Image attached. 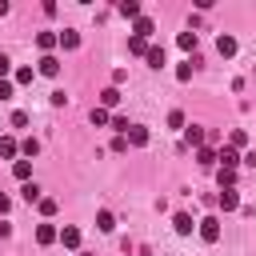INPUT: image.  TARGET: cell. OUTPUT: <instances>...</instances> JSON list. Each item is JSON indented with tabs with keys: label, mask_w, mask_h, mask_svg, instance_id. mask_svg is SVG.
I'll use <instances>...</instances> for the list:
<instances>
[{
	"label": "cell",
	"mask_w": 256,
	"mask_h": 256,
	"mask_svg": "<svg viewBox=\"0 0 256 256\" xmlns=\"http://www.w3.org/2000/svg\"><path fill=\"white\" fill-rule=\"evenodd\" d=\"M196 228H200V240H208V244H216V240H220V220H216V216L196 220Z\"/></svg>",
	"instance_id": "obj_1"
},
{
	"label": "cell",
	"mask_w": 256,
	"mask_h": 256,
	"mask_svg": "<svg viewBox=\"0 0 256 256\" xmlns=\"http://www.w3.org/2000/svg\"><path fill=\"white\" fill-rule=\"evenodd\" d=\"M204 140H208V132H204V128H196V124H192V128H184V148H204Z\"/></svg>",
	"instance_id": "obj_2"
},
{
	"label": "cell",
	"mask_w": 256,
	"mask_h": 256,
	"mask_svg": "<svg viewBox=\"0 0 256 256\" xmlns=\"http://www.w3.org/2000/svg\"><path fill=\"white\" fill-rule=\"evenodd\" d=\"M216 160H220V168H240V152H236L232 144H224V148L216 152Z\"/></svg>",
	"instance_id": "obj_3"
},
{
	"label": "cell",
	"mask_w": 256,
	"mask_h": 256,
	"mask_svg": "<svg viewBox=\"0 0 256 256\" xmlns=\"http://www.w3.org/2000/svg\"><path fill=\"white\" fill-rule=\"evenodd\" d=\"M216 204H220L224 212H236V208H240V196H236V188H220V196H216Z\"/></svg>",
	"instance_id": "obj_4"
},
{
	"label": "cell",
	"mask_w": 256,
	"mask_h": 256,
	"mask_svg": "<svg viewBox=\"0 0 256 256\" xmlns=\"http://www.w3.org/2000/svg\"><path fill=\"white\" fill-rule=\"evenodd\" d=\"M124 140H128V144H132V148H144V144H148V128H144V124H132V128H128V136H124Z\"/></svg>",
	"instance_id": "obj_5"
},
{
	"label": "cell",
	"mask_w": 256,
	"mask_h": 256,
	"mask_svg": "<svg viewBox=\"0 0 256 256\" xmlns=\"http://www.w3.org/2000/svg\"><path fill=\"white\" fill-rule=\"evenodd\" d=\"M56 44H60V36H56V32H40V36H36V48H40L44 56H52V48H56Z\"/></svg>",
	"instance_id": "obj_6"
},
{
	"label": "cell",
	"mask_w": 256,
	"mask_h": 256,
	"mask_svg": "<svg viewBox=\"0 0 256 256\" xmlns=\"http://www.w3.org/2000/svg\"><path fill=\"white\" fill-rule=\"evenodd\" d=\"M36 72H40V76H60V60H56V56H40Z\"/></svg>",
	"instance_id": "obj_7"
},
{
	"label": "cell",
	"mask_w": 256,
	"mask_h": 256,
	"mask_svg": "<svg viewBox=\"0 0 256 256\" xmlns=\"http://www.w3.org/2000/svg\"><path fill=\"white\" fill-rule=\"evenodd\" d=\"M216 52H220V56H236V36L220 32V40H216Z\"/></svg>",
	"instance_id": "obj_8"
},
{
	"label": "cell",
	"mask_w": 256,
	"mask_h": 256,
	"mask_svg": "<svg viewBox=\"0 0 256 256\" xmlns=\"http://www.w3.org/2000/svg\"><path fill=\"white\" fill-rule=\"evenodd\" d=\"M12 176H16L20 184H28V180H32V160H16V164H12Z\"/></svg>",
	"instance_id": "obj_9"
},
{
	"label": "cell",
	"mask_w": 256,
	"mask_h": 256,
	"mask_svg": "<svg viewBox=\"0 0 256 256\" xmlns=\"http://www.w3.org/2000/svg\"><path fill=\"white\" fill-rule=\"evenodd\" d=\"M52 240H60V232L52 224H36V244H52Z\"/></svg>",
	"instance_id": "obj_10"
},
{
	"label": "cell",
	"mask_w": 256,
	"mask_h": 256,
	"mask_svg": "<svg viewBox=\"0 0 256 256\" xmlns=\"http://www.w3.org/2000/svg\"><path fill=\"white\" fill-rule=\"evenodd\" d=\"M60 244H64V248H80V228H72V224L60 228Z\"/></svg>",
	"instance_id": "obj_11"
},
{
	"label": "cell",
	"mask_w": 256,
	"mask_h": 256,
	"mask_svg": "<svg viewBox=\"0 0 256 256\" xmlns=\"http://www.w3.org/2000/svg\"><path fill=\"white\" fill-rule=\"evenodd\" d=\"M196 64H200V56H192V60H184L180 68H176V80L184 84V80H192V72H196Z\"/></svg>",
	"instance_id": "obj_12"
},
{
	"label": "cell",
	"mask_w": 256,
	"mask_h": 256,
	"mask_svg": "<svg viewBox=\"0 0 256 256\" xmlns=\"http://www.w3.org/2000/svg\"><path fill=\"white\" fill-rule=\"evenodd\" d=\"M196 164L200 168H216V148H196Z\"/></svg>",
	"instance_id": "obj_13"
},
{
	"label": "cell",
	"mask_w": 256,
	"mask_h": 256,
	"mask_svg": "<svg viewBox=\"0 0 256 256\" xmlns=\"http://www.w3.org/2000/svg\"><path fill=\"white\" fill-rule=\"evenodd\" d=\"M216 180H220V188H236V168H220L216 164Z\"/></svg>",
	"instance_id": "obj_14"
},
{
	"label": "cell",
	"mask_w": 256,
	"mask_h": 256,
	"mask_svg": "<svg viewBox=\"0 0 256 256\" xmlns=\"http://www.w3.org/2000/svg\"><path fill=\"white\" fill-rule=\"evenodd\" d=\"M20 196H24L28 204H40V200H44V196H40V184H36V180H28V184L20 188Z\"/></svg>",
	"instance_id": "obj_15"
},
{
	"label": "cell",
	"mask_w": 256,
	"mask_h": 256,
	"mask_svg": "<svg viewBox=\"0 0 256 256\" xmlns=\"http://www.w3.org/2000/svg\"><path fill=\"white\" fill-rule=\"evenodd\" d=\"M172 224H176V232H180V236H188V232H192V228H196V224H192V216H188V212H176V216H172Z\"/></svg>",
	"instance_id": "obj_16"
},
{
	"label": "cell",
	"mask_w": 256,
	"mask_h": 256,
	"mask_svg": "<svg viewBox=\"0 0 256 256\" xmlns=\"http://www.w3.org/2000/svg\"><path fill=\"white\" fill-rule=\"evenodd\" d=\"M120 16H128V20H140V4L136 0H120V8H116Z\"/></svg>",
	"instance_id": "obj_17"
},
{
	"label": "cell",
	"mask_w": 256,
	"mask_h": 256,
	"mask_svg": "<svg viewBox=\"0 0 256 256\" xmlns=\"http://www.w3.org/2000/svg\"><path fill=\"white\" fill-rule=\"evenodd\" d=\"M132 36H140V40H148V36H152V20H148V16H140V20L132 24Z\"/></svg>",
	"instance_id": "obj_18"
},
{
	"label": "cell",
	"mask_w": 256,
	"mask_h": 256,
	"mask_svg": "<svg viewBox=\"0 0 256 256\" xmlns=\"http://www.w3.org/2000/svg\"><path fill=\"white\" fill-rule=\"evenodd\" d=\"M176 44H180L184 52H192V56H196V32H192V28H188V32H180V36H176Z\"/></svg>",
	"instance_id": "obj_19"
},
{
	"label": "cell",
	"mask_w": 256,
	"mask_h": 256,
	"mask_svg": "<svg viewBox=\"0 0 256 256\" xmlns=\"http://www.w3.org/2000/svg\"><path fill=\"white\" fill-rule=\"evenodd\" d=\"M16 152H20V144H16L12 136H0V156H4V160H12Z\"/></svg>",
	"instance_id": "obj_20"
},
{
	"label": "cell",
	"mask_w": 256,
	"mask_h": 256,
	"mask_svg": "<svg viewBox=\"0 0 256 256\" xmlns=\"http://www.w3.org/2000/svg\"><path fill=\"white\" fill-rule=\"evenodd\" d=\"M60 44H64L68 52H72V48H80V32H72V28H64V32H60Z\"/></svg>",
	"instance_id": "obj_21"
},
{
	"label": "cell",
	"mask_w": 256,
	"mask_h": 256,
	"mask_svg": "<svg viewBox=\"0 0 256 256\" xmlns=\"http://www.w3.org/2000/svg\"><path fill=\"white\" fill-rule=\"evenodd\" d=\"M148 40H140V36H128V52H136V56H148Z\"/></svg>",
	"instance_id": "obj_22"
},
{
	"label": "cell",
	"mask_w": 256,
	"mask_h": 256,
	"mask_svg": "<svg viewBox=\"0 0 256 256\" xmlns=\"http://www.w3.org/2000/svg\"><path fill=\"white\" fill-rule=\"evenodd\" d=\"M144 60H148V64H152V68H164V48H160V44H152V48H148V56H144Z\"/></svg>",
	"instance_id": "obj_23"
},
{
	"label": "cell",
	"mask_w": 256,
	"mask_h": 256,
	"mask_svg": "<svg viewBox=\"0 0 256 256\" xmlns=\"http://www.w3.org/2000/svg\"><path fill=\"white\" fill-rule=\"evenodd\" d=\"M112 104H120V88H104L100 92V108H112Z\"/></svg>",
	"instance_id": "obj_24"
},
{
	"label": "cell",
	"mask_w": 256,
	"mask_h": 256,
	"mask_svg": "<svg viewBox=\"0 0 256 256\" xmlns=\"http://www.w3.org/2000/svg\"><path fill=\"white\" fill-rule=\"evenodd\" d=\"M228 144H232V148L240 152V148L248 144V132H244V128H232V136H228Z\"/></svg>",
	"instance_id": "obj_25"
},
{
	"label": "cell",
	"mask_w": 256,
	"mask_h": 256,
	"mask_svg": "<svg viewBox=\"0 0 256 256\" xmlns=\"http://www.w3.org/2000/svg\"><path fill=\"white\" fill-rule=\"evenodd\" d=\"M96 228H100V232H112V228H116L112 212H96Z\"/></svg>",
	"instance_id": "obj_26"
},
{
	"label": "cell",
	"mask_w": 256,
	"mask_h": 256,
	"mask_svg": "<svg viewBox=\"0 0 256 256\" xmlns=\"http://www.w3.org/2000/svg\"><path fill=\"white\" fill-rule=\"evenodd\" d=\"M88 120H92L96 128H100V124H112V116H108V108H92V116H88Z\"/></svg>",
	"instance_id": "obj_27"
},
{
	"label": "cell",
	"mask_w": 256,
	"mask_h": 256,
	"mask_svg": "<svg viewBox=\"0 0 256 256\" xmlns=\"http://www.w3.org/2000/svg\"><path fill=\"white\" fill-rule=\"evenodd\" d=\"M20 152H24V156H28V160H32V156H36V152H40V140H36V136H28V140H24V144H20Z\"/></svg>",
	"instance_id": "obj_28"
},
{
	"label": "cell",
	"mask_w": 256,
	"mask_h": 256,
	"mask_svg": "<svg viewBox=\"0 0 256 256\" xmlns=\"http://www.w3.org/2000/svg\"><path fill=\"white\" fill-rule=\"evenodd\" d=\"M32 76H36V68H28V64L16 68V84H32Z\"/></svg>",
	"instance_id": "obj_29"
},
{
	"label": "cell",
	"mask_w": 256,
	"mask_h": 256,
	"mask_svg": "<svg viewBox=\"0 0 256 256\" xmlns=\"http://www.w3.org/2000/svg\"><path fill=\"white\" fill-rule=\"evenodd\" d=\"M168 128H184V112H180V108L168 112Z\"/></svg>",
	"instance_id": "obj_30"
},
{
	"label": "cell",
	"mask_w": 256,
	"mask_h": 256,
	"mask_svg": "<svg viewBox=\"0 0 256 256\" xmlns=\"http://www.w3.org/2000/svg\"><path fill=\"white\" fill-rule=\"evenodd\" d=\"M112 128H116V132H120V136H128V128H132V124H128V120H124V116H112Z\"/></svg>",
	"instance_id": "obj_31"
},
{
	"label": "cell",
	"mask_w": 256,
	"mask_h": 256,
	"mask_svg": "<svg viewBox=\"0 0 256 256\" xmlns=\"http://www.w3.org/2000/svg\"><path fill=\"white\" fill-rule=\"evenodd\" d=\"M40 212H44V216H52V212H56V200H52V196H44V200H40Z\"/></svg>",
	"instance_id": "obj_32"
},
{
	"label": "cell",
	"mask_w": 256,
	"mask_h": 256,
	"mask_svg": "<svg viewBox=\"0 0 256 256\" xmlns=\"http://www.w3.org/2000/svg\"><path fill=\"white\" fill-rule=\"evenodd\" d=\"M8 72H12V60L0 52V80H8Z\"/></svg>",
	"instance_id": "obj_33"
},
{
	"label": "cell",
	"mask_w": 256,
	"mask_h": 256,
	"mask_svg": "<svg viewBox=\"0 0 256 256\" xmlns=\"http://www.w3.org/2000/svg\"><path fill=\"white\" fill-rule=\"evenodd\" d=\"M0 100H12V80H0Z\"/></svg>",
	"instance_id": "obj_34"
},
{
	"label": "cell",
	"mask_w": 256,
	"mask_h": 256,
	"mask_svg": "<svg viewBox=\"0 0 256 256\" xmlns=\"http://www.w3.org/2000/svg\"><path fill=\"white\" fill-rule=\"evenodd\" d=\"M8 208H12V200H8V196H4V192H0V216H4V212H8Z\"/></svg>",
	"instance_id": "obj_35"
}]
</instances>
